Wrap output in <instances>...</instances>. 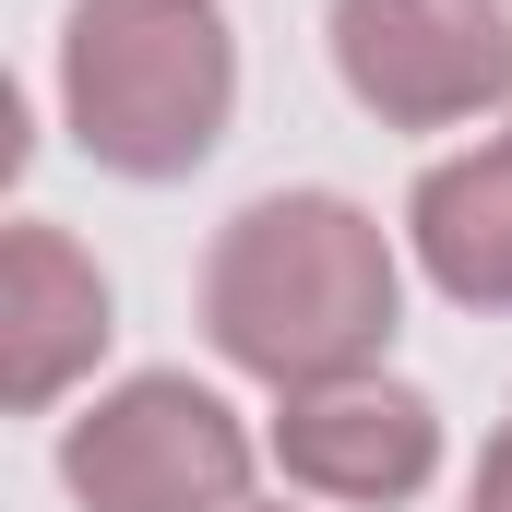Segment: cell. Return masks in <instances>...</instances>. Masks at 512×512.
Listing matches in <instances>:
<instances>
[{"label":"cell","instance_id":"6da1fadb","mask_svg":"<svg viewBox=\"0 0 512 512\" xmlns=\"http://www.w3.org/2000/svg\"><path fill=\"white\" fill-rule=\"evenodd\" d=\"M72 72H84V131H96L120 167H179V155H203L227 48H215V24L179 12V0H96Z\"/></svg>","mask_w":512,"mask_h":512},{"label":"cell","instance_id":"7a4b0ae2","mask_svg":"<svg viewBox=\"0 0 512 512\" xmlns=\"http://www.w3.org/2000/svg\"><path fill=\"white\" fill-rule=\"evenodd\" d=\"M286 310H322V334L334 346H358L370 322H382V274L358 251V227L334 215V203H298V215H251V239L227 262V334L286 370Z\"/></svg>","mask_w":512,"mask_h":512}]
</instances>
